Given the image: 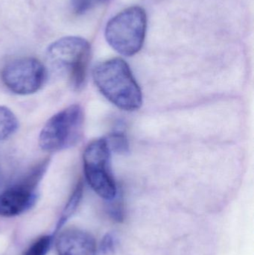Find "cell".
<instances>
[{
    "label": "cell",
    "instance_id": "cell-3",
    "mask_svg": "<svg viewBox=\"0 0 254 255\" xmlns=\"http://www.w3.org/2000/svg\"><path fill=\"white\" fill-rule=\"evenodd\" d=\"M147 17L144 9L128 7L113 16L105 28V38L113 49L125 56H132L143 47Z\"/></svg>",
    "mask_w": 254,
    "mask_h": 255
},
{
    "label": "cell",
    "instance_id": "cell-4",
    "mask_svg": "<svg viewBox=\"0 0 254 255\" xmlns=\"http://www.w3.org/2000/svg\"><path fill=\"white\" fill-rule=\"evenodd\" d=\"M85 113L80 105H72L55 114L45 124L39 145L46 151H59L75 146L82 139Z\"/></svg>",
    "mask_w": 254,
    "mask_h": 255
},
{
    "label": "cell",
    "instance_id": "cell-5",
    "mask_svg": "<svg viewBox=\"0 0 254 255\" xmlns=\"http://www.w3.org/2000/svg\"><path fill=\"white\" fill-rule=\"evenodd\" d=\"M110 151L105 138L92 141L84 152V172L91 188L97 195L111 201L117 193L110 169Z\"/></svg>",
    "mask_w": 254,
    "mask_h": 255
},
{
    "label": "cell",
    "instance_id": "cell-13",
    "mask_svg": "<svg viewBox=\"0 0 254 255\" xmlns=\"http://www.w3.org/2000/svg\"><path fill=\"white\" fill-rule=\"evenodd\" d=\"M107 0H70L73 10L77 13H84Z\"/></svg>",
    "mask_w": 254,
    "mask_h": 255
},
{
    "label": "cell",
    "instance_id": "cell-7",
    "mask_svg": "<svg viewBox=\"0 0 254 255\" xmlns=\"http://www.w3.org/2000/svg\"><path fill=\"white\" fill-rule=\"evenodd\" d=\"M46 70L39 60L22 58L8 63L1 71L4 85L14 94L30 95L41 89Z\"/></svg>",
    "mask_w": 254,
    "mask_h": 255
},
{
    "label": "cell",
    "instance_id": "cell-11",
    "mask_svg": "<svg viewBox=\"0 0 254 255\" xmlns=\"http://www.w3.org/2000/svg\"><path fill=\"white\" fill-rule=\"evenodd\" d=\"M105 139L110 151H114L118 154H125L128 152L129 143L128 138L122 132H113L105 137Z\"/></svg>",
    "mask_w": 254,
    "mask_h": 255
},
{
    "label": "cell",
    "instance_id": "cell-6",
    "mask_svg": "<svg viewBox=\"0 0 254 255\" xmlns=\"http://www.w3.org/2000/svg\"><path fill=\"white\" fill-rule=\"evenodd\" d=\"M49 158L28 170L19 181L0 193V216L15 217L34 206L37 199V187L49 165Z\"/></svg>",
    "mask_w": 254,
    "mask_h": 255
},
{
    "label": "cell",
    "instance_id": "cell-12",
    "mask_svg": "<svg viewBox=\"0 0 254 255\" xmlns=\"http://www.w3.org/2000/svg\"><path fill=\"white\" fill-rule=\"evenodd\" d=\"M53 236L46 235L33 243L23 255H46L52 245Z\"/></svg>",
    "mask_w": 254,
    "mask_h": 255
},
{
    "label": "cell",
    "instance_id": "cell-2",
    "mask_svg": "<svg viewBox=\"0 0 254 255\" xmlns=\"http://www.w3.org/2000/svg\"><path fill=\"white\" fill-rule=\"evenodd\" d=\"M90 55L87 40L75 36L62 37L47 49L48 59L67 75L70 86L75 91H80L85 86Z\"/></svg>",
    "mask_w": 254,
    "mask_h": 255
},
{
    "label": "cell",
    "instance_id": "cell-10",
    "mask_svg": "<svg viewBox=\"0 0 254 255\" xmlns=\"http://www.w3.org/2000/svg\"><path fill=\"white\" fill-rule=\"evenodd\" d=\"M19 127L17 118L10 109L0 106V141L13 135Z\"/></svg>",
    "mask_w": 254,
    "mask_h": 255
},
{
    "label": "cell",
    "instance_id": "cell-14",
    "mask_svg": "<svg viewBox=\"0 0 254 255\" xmlns=\"http://www.w3.org/2000/svg\"><path fill=\"white\" fill-rule=\"evenodd\" d=\"M112 234H107L103 238L100 246V251L103 255H108L115 251L116 239Z\"/></svg>",
    "mask_w": 254,
    "mask_h": 255
},
{
    "label": "cell",
    "instance_id": "cell-1",
    "mask_svg": "<svg viewBox=\"0 0 254 255\" xmlns=\"http://www.w3.org/2000/svg\"><path fill=\"white\" fill-rule=\"evenodd\" d=\"M92 77L98 91L116 107L127 112L141 107V89L124 60L113 58L97 64Z\"/></svg>",
    "mask_w": 254,
    "mask_h": 255
},
{
    "label": "cell",
    "instance_id": "cell-9",
    "mask_svg": "<svg viewBox=\"0 0 254 255\" xmlns=\"http://www.w3.org/2000/svg\"><path fill=\"white\" fill-rule=\"evenodd\" d=\"M83 192V181L80 180L75 187L71 196L69 199L68 202L63 211L62 215H61V218L58 221V226H57L56 231L59 230L62 227L63 225H64V223L76 212V210L79 208L81 201H82Z\"/></svg>",
    "mask_w": 254,
    "mask_h": 255
},
{
    "label": "cell",
    "instance_id": "cell-8",
    "mask_svg": "<svg viewBox=\"0 0 254 255\" xmlns=\"http://www.w3.org/2000/svg\"><path fill=\"white\" fill-rule=\"evenodd\" d=\"M56 249L58 255H95L97 250L93 237L78 229L62 232L57 239Z\"/></svg>",
    "mask_w": 254,
    "mask_h": 255
}]
</instances>
